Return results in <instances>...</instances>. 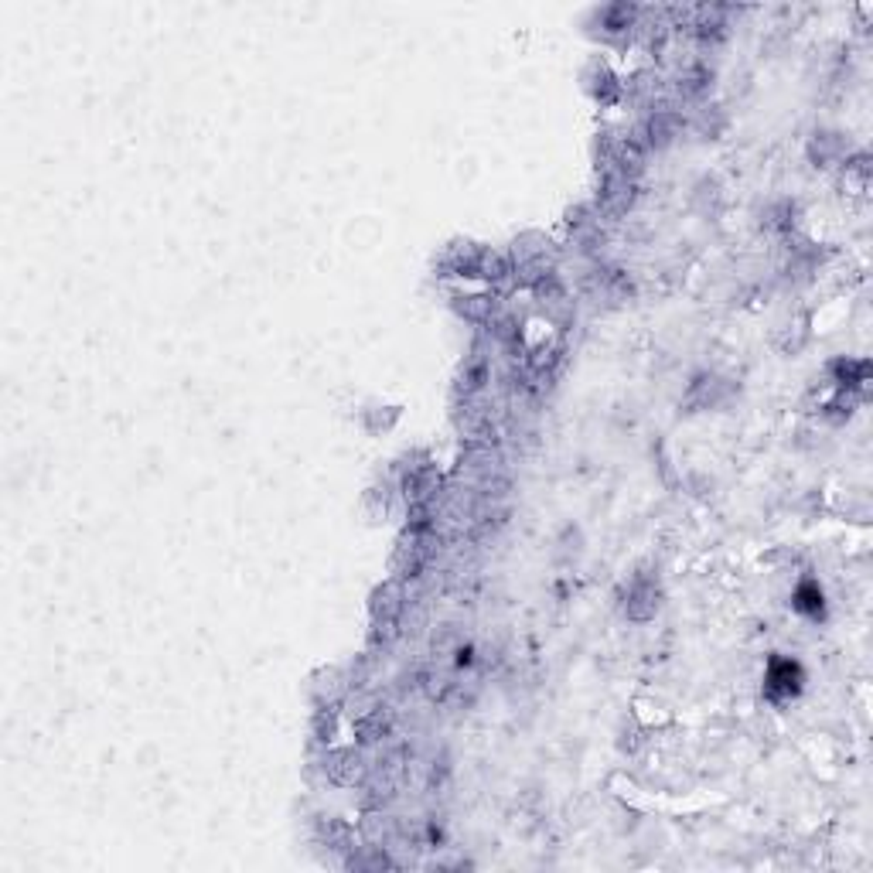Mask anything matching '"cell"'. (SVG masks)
Returning a JSON list of instances; mask_svg holds the SVG:
<instances>
[{
    "instance_id": "6da1fadb",
    "label": "cell",
    "mask_w": 873,
    "mask_h": 873,
    "mask_svg": "<svg viewBox=\"0 0 873 873\" xmlns=\"http://www.w3.org/2000/svg\"><path fill=\"white\" fill-rule=\"evenodd\" d=\"M618 601H621V611H625L628 621L645 625V621H652L662 608V584L652 577V573H635V577L621 587Z\"/></svg>"
},
{
    "instance_id": "7a4b0ae2",
    "label": "cell",
    "mask_w": 873,
    "mask_h": 873,
    "mask_svg": "<svg viewBox=\"0 0 873 873\" xmlns=\"http://www.w3.org/2000/svg\"><path fill=\"white\" fill-rule=\"evenodd\" d=\"M686 120L676 106H652L648 116L638 123L635 137L645 144V151H665L669 144H676V137L683 133Z\"/></svg>"
},
{
    "instance_id": "3957f363",
    "label": "cell",
    "mask_w": 873,
    "mask_h": 873,
    "mask_svg": "<svg viewBox=\"0 0 873 873\" xmlns=\"http://www.w3.org/2000/svg\"><path fill=\"white\" fill-rule=\"evenodd\" d=\"M730 396H734V382L723 379V376H713V372H703V376H696L693 382H689L686 406L693 413H700V410H720V406L730 403Z\"/></svg>"
},
{
    "instance_id": "277c9868",
    "label": "cell",
    "mask_w": 873,
    "mask_h": 873,
    "mask_svg": "<svg viewBox=\"0 0 873 873\" xmlns=\"http://www.w3.org/2000/svg\"><path fill=\"white\" fill-rule=\"evenodd\" d=\"M802 665L792 659H771L768 672H764V696L771 703H785L795 700L798 689H802Z\"/></svg>"
},
{
    "instance_id": "5b68a950",
    "label": "cell",
    "mask_w": 873,
    "mask_h": 873,
    "mask_svg": "<svg viewBox=\"0 0 873 873\" xmlns=\"http://www.w3.org/2000/svg\"><path fill=\"white\" fill-rule=\"evenodd\" d=\"M324 775L335 781V785L352 788L369 778V764H365V754L359 747H342V751H328V758H324Z\"/></svg>"
},
{
    "instance_id": "8992f818",
    "label": "cell",
    "mask_w": 873,
    "mask_h": 873,
    "mask_svg": "<svg viewBox=\"0 0 873 873\" xmlns=\"http://www.w3.org/2000/svg\"><path fill=\"white\" fill-rule=\"evenodd\" d=\"M850 157V144L839 130H816L809 137V161L816 168H836V164H846Z\"/></svg>"
},
{
    "instance_id": "52a82bcc",
    "label": "cell",
    "mask_w": 873,
    "mask_h": 873,
    "mask_svg": "<svg viewBox=\"0 0 873 873\" xmlns=\"http://www.w3.org/2000/svg\"><path fill=\"white\" fill-rule=\"evenodd\" d=\"M587 89L594 93L597 103H604V106L618 103V99L625 96V82L614 76L611 65L601 62V58H597V62H590V69H587Z\"/></svg>"
},
{
    "instance_id": "ba28073f",
    "label": "cell",
    "mask_w": 873,
    "mask_h": 873,
    "mask_svg": "<svg viewBox=\"0 0 873 873\" xmlns=\"http://www.w3.org/2000/svg\"><path fill=\"white\" fill-rule=\"evenodd\" d=\"M454 311L461 314L464 321L471 324H481L488 328L495 318H498V297L495 294H468V297H457L454 301Z\"/></svg>"
},
{
    "instance_id": "9c48e42d",
    "label": "cell",
    "mask_w": 873,
    "mask_h": 873,
    "mask_svg": "<svg viewBox=\"0 0 873 873\" xmlns=\"http://www.w3.org/2000/svg\"><path fill=\"white\" fill-rule=\"evenodd\" d=\"M833 382L843 393H860L870 382V362L867 359H839L833 362Z\"/></svg>"
},
{
    "instance_id": "30bf717a",
    "label": "cell",
    "mask_w": 873,
    "mask_h": 873,
    "mask_svg": "<svg viewBox=\"0 0 873 873\" xmlns=\"http://www.w3.org/2000/svg\"><path fill=\"white\" fill-rule=\"evenodd\" d=\"M795 611L809 614V618H819V614H822V590L816 584H802V587H798Z\"/></svg>"
},
{
    "instance_id": "8fae6325",
    "label": "cell",
    "mask_w": 873,
    "mask_h": 873,
    "mask_svg": "<svg viewBox=\"0 0 873 873\" xmlns=\"http://www.w3.org/2000/svg\"><path fill=\"white\" fill-rule=\"evenodd\" d=\"M723 123H727V116H723L720 106H703V110L696 113L693 127L703 130V133H710V137H717V133L723 130Z\"/></svg>"
},
{
    "instance_id": "7c38bea8",
    "label": "cell",
    "mask_w": 873,
    "mask_h": 873,
    "mask_svg": "<svg viewBox=\"0 0 873 873\" xmlns=\"http://www.w3.org/2000/svg\"><path fill=\"white\" fill-rule=\"evenodd\" d=\"M369 502H379V492H376V488H372V492H369ZM382 509L389 512V488H382Z\"/></svg>"
}]
</instances>
